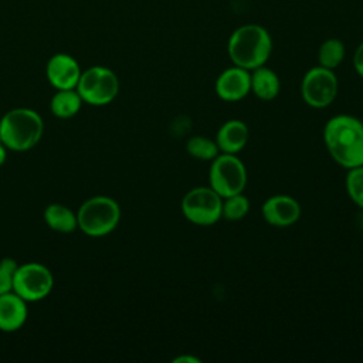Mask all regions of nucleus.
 <instances>
[{
    "instance_id": "nucleus-1",
    "label": "nucleus",
    "mask_w": 363,
    "mask_h": 363,
    "mask_svg": "<svg viewBox=\"0 0 363 363\" xmlns=\"http://www.w3.org/2000/svg\"><path fill=\"white\" fill-rule=\"evenodd\" d=\"M323 140L332 159L345 169L363 166V123L350 115L330 118L323 129Z\"/></svg>"
},
{
    "instance_id": "nucleus-2",
    "label": "nucleus",
    "mask_w": 363,
    "mask_h": 363,
    "mask_svg": "<svg viewBox=\"0 0 363 363\" xmlns=\"http://www.w3.org/2000/svg\"><path fill=\"white\" fill-rule=\"evenodd\" d=\"M227 52L233 65L252 71L268 61L272 52V38L262 26L244 24L231 33Z\"/></svg>"
},
{
    "instance_id": "nucleus-3",
    "label": "nucleus",
    "mask_w": 363,
    "mask_h": 363,
    "mask_svg": "<svg viewBox=\"0 0 363 363\" xmlns=\"http://www.w3.org/2000/svg\"><path fill=\"white\" fill-rule=\"evenodd\" d=\"M44 133L41 115L30 108H14L0 118V140L13 152L33 149Z\"/></svg>"
},
{
    "instance_id": "nucleus-4",
    "label": "nucleus",
    "mask_w": 363,
    "mask_h": 363,
    "mask_svg": "<svg viewBox=\"0 0 363 363\" xmlns=\"http://www.w3.org/2000/svg\"><path fill=\"white\" fill-rule=\"evenodd\" d=\"M78 228L89 237L111 234L121 221V207L108 196H94L85 200L77 211Z\"/></svg>"
},
{
    "instance_id": "nucleus-5",
    "label": "nucleus",
    "mask_w": 363,
    "mask_h": 363,
    "mask_svg": "<svg viewBox=\"0 0 363 363\" xmlns=\"http://www.w3.org/2000/svg\"><path fill=\"white\" fill-rule=\"evenodd\" d=\"M75 89L84 104L104 106L116 98L119 92V79L111 68L94 65L82 71Z\"/></svg>"
},
{
    "instance_id": "nucleus-6",
    "label": "nucleus",
    "mask_w": 363,
    "mask_h": 363,
    "mask_svg": "<svg viewBox=\"0 0 363 363\" xmlns=\"http://www.w3.org/2000/svg\"><path fill=\"white\" fill-rule=\"evenodd\" d=\"M210 187L223 199L242 193L247 186V169L237 155L220 153L211 160Z\"/></svg>"
},
{
    "instance_id": "nucleus-7",
    "label": "nucleus",
    "mask_w": 363,
    "mask_h": 363,
    "mask_svg": "<svg viewBox=\"0 0 363 363\" xmlns=\"http://www.w3.org/2000/svg\"><path fill=\"white\" fill-rule=\"evenodd\" d=\"M54 288V277L48 267L30 261L17 267L13 281V292L26 302H38L50 295Z\"/></svg>"
},
{
    "instance_id": "nucleus-8",
    "label": "nucleus",
    "mask_w": 363,
    "mask_h": 363,
    "mask_svg": "<svg viewBox=\"0 0 363 363\" xmlns=\"http://www.w3.org/2000/svg\"><path fill=\"white\" fill-rule=\"evenodd\" d=\"M223 197L210 186L189 190L182 199V213L193 224L213 225L221 218Z\"/></svg>"
},
{
    "instance_id": "nucleus-9",
    "label": "nucleus",
    "mask_w": 363,
    "mask_h": 363,
    "mask_svg": "<svg viewBox=\"0 0 363 363\" xmlns=\"http://www.w3.org/2000/svg\"><path fill=\"white\" fill-rule=\"evenodd\" d=\"M337 77L333 69L320 65L308 69L301 82L302 98L312 108L329 106L337 95Z\"/></svg>"
},
{
    "instance_id": "nucleus-10",
    "label": "nucleus",
    "mask_w": 363,
    "mask_h": 363,
    "mask_svg": "<svg viewBox=\"0 0 363 363\" xmlns=\"http://www.w3.org/2000/svg\"><path fill=\"white\" fill-rule=\"evenodd\" d=\"M81 74L79 62L67 52L54 54L45 65V77L55 89H75Z\"/></svg>"
},
{
    "instance_id": "nucleus-11",
    "label": "nucleus",
    "mask_w": 363,
    "mask_h": 363,
    "mask_svg": "<svg viewBox=\"0 0 363 363\" xmlns=\"http://www.w3.org/2000/svg\"><path fill=\"white\" fill-rule=\"evenodd\" d=\"M214 89L218 98L227 102H237L251 92V72L233 65L224 69L216 79Z\"/></svg>"
},
{
    "instance_id": "nucleus-12",
    "label": "nucleus",
    "mask_w": 363,
    "mask_h": 363,
    "mask_svg": "<svg viewBox=\"0 0 363 363\" xmlns=\"http://www.w3.org/2000/svg\"><path fill=\"white\" fill-rule=\"evenodd\" d=\"M264 220L275 227H289L301 217V204L291 196L275 194L267 199L261 207Z\"/></svg>"
},
{
    "instance_id": "nucleus-13",
    "label": "nucleus",
    "mask_w": 363,
    "mask_h": 363,
    "mask_svg": "<svg viewBox=\"0 0 363 363\" xmlns=\"http://www.w3.org/2000/svg\"><path fill=\"white\" fill-rule=\"evenodd\" d=\"M28 318L27 302L16 292L0 295V330L16 332L21 329Z\"/></svg>"
},
{
    "instance_id": "nucleus-14",
    "label": "nucleus",
    "mask_w": 363,
    "mask_h": 363,
    "mask_svg": "<svg viewBox=\"0 0 363 363\" xmlns=\"http://www.w3.org/2000/svg\"><path fill=\"white\" fill-rule=\"evenodd\" d=\"M250 138L248 126L240 119H230L224 122L216 135V143L220 153L237 155L241 152Z\"/></svg>"
},
{
    "instance_id": "nucleus-15",
    "label": "nucleus",
    "mask_w": 363,
    "mask_h": 363,
    "mask_svg": "<svg viewBox=\"0 0 363 363\" xmlns=\"http://www.w3.org/2000/svg\"><path fill=\"white\" fill-rule=\"evenodd\" d=\"M251 72V92L262 99V101H272L278 96L281 89V81L275 71L271 68L261 65Z\"/></svg>"
},
{
    "instance_id": "nucleus-16",
    "label": "nucleus",
    "mask_w": 363,
    "mask_h": 363,
    "mask_svg": "<svg viewBox=\"0 0 363 363\" xmlns=\"http://www.w3.org/2000/svg\"><path fill=\"white\" fill-rule=\"evenodd\" d=\"M44 221L51 230L62 234L72 233L78 228L77 213L61 203H51L45 207Z\"/></svg>"
},
{
    "instance_id": "nucleus-17",
    "label": "nucleus",
    "mask_w": 363,
    "mask_h": 363,
    "mask_svg": "<svg viewBox=\"0 0 363 363\" xmlns=\"http://www.w3.org/2000/svg\"><path fill=\"white\" fill-rule=\"evenodd\" d=\"M84 101L77 89H55L50 101L51 113L60 119H68L75 116Z\"/></svg>"
},
{
    "instance_id": "nucleus-18",
    "label": "nucleus",
    "mask_w": 363,
    "mask_h": 363,
    "mask_svg": "<svg viewBox=\"0 0 363 363\" xmlns=\"http://www.w3.org/2000/svg\"><path fill=\"white\" fill-rule=\"evenodd\" d=\"M346 54V48L342 40L328 38L325 40L318 50V61L320 67L335 69L340 65Z\"/></svg>"
},
{
    "instance_id": "nucleus-19",
    "label": "nucleus",
    "mask_w": 363,
    "mask_h": 363,
    "mask_svg": "<svg viewBox=\"0 0 363 363\" xmlns=\"http://www.w3.org/2000/svg\"><path fill=\"white\" fill-rule=\"evenodd\" d=\"M186 150L191 157L203 162H211L220 155V149L216 140H211L201 135L190 138L186 143Z\"/></svg>"
},
{
    "instance_id": "nucleus-20",
    "label": "nucleus",
    "mask_w": 363,
    "mask_h": 363,
    "mask_svg": "<svg viewBox=\"0 0 363 363\" xmlns=\"http://www.w3.org/2000/svg\"><path fill=\"white\" fill-rule=\"evenodd\" d=\"M248 210H250V201L242 193L233 194L230 197L223 199L221 217L225 220L238 221L248 214Z\"/></svg>"
},
{
    "instance_id": "nucleus-21",
    "label": "nucleus",
    "mask_w": 363,
    "mask_h": 363,
    "mask_svg": "<svg viewBox=\"0 0 363 363\" xmlns=\"http://www.w3.org/2000/svg\"><path fill=\"white\" fill-rule=\"evenodd\" d=\"M346 190L360 208H363V166L349 169L346 174Z\"/></svg>"
},
{
    "instance_id": "nucleus-22",
    "label": "nucleus",
    "mask_w": 363,
    "mask_h": 363,
    "mask_svg": "<svg viewBox=\"0 0 363 363\" xmlns=\"http://www.w3.org/2000/svg\"><path fill=\"white\" fill-rule=\"evenodd\" d=\"M18 264L14 258L6 257L0 259V295L13 291L14 274Z\"/></svg>"
},
{
    "instance_id": "nucleus-23",
    "label": "nucleus",
    "mask_w": 363,
    "mask_h": 363,
    "mask_svg": "<svg viewBox=\"0 0 363 363\" xmlns=\"http://www.w3.org/2000/svg\"><path fill=\"white\" fill-rule=\"evenodd\" d=\"M353 67L359 75L363 72V41L359 44L353 54Z\"/></svg>"
},
{
    "instance_id": "nucleus-24",
    "label": "nucleus",
    "mask_w": 363,
    "mask_h": 363,
    "mask_svg": "<svg viewBox=\"0 0 363 363\" xmlns=\"http://www.w3.org/2000/svg\"><path fill=\"white\" fill-rule=\"evenodd\" d=\"M201 360L196 356H190V354H182V356H177L173 359V363H200Z\"/></svg>"
},
{
    "instance_id": "nucleus-25",
    "label": "nucleus",
    "mask_w": 363,
    "mask_h": 363,
    "mask_svg": "<svg viewBox=\"0 0 363 363\" xmlns=\"http://www.w3.org/2000/svg\"><path fill=\"white\" fill-rule=\"evenodd\" d=\"M7 147L3 145V142L0 140V166H3L4 164V162H6V159H7Z\"/></svg>"
},
{
    "instance_id": "nucleus-26",
    "label": "nucleus",
    "mask_w": 363,
    "mask_h": 363,
    "mask_svg": "<svg viewBox=\"0 0 363 363\" xmlns=\"http://www.w3.org/2000/svg\"><path fill=\"white\" fill-rule=\"evenodd\" d=\"M360 77H363V72H362V74H360Z\"/></svg>"
}]
</instances>
